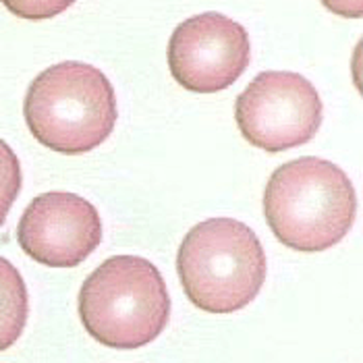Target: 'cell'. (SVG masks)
<instances>
[{
	"label": "cell",
	"mask_w": 363,
	"mask_h": 363,
	"mask_svg": "<svg viewBox=\"0 0 363 363\" xmlns=\"http://www.w3.org/2000/svg\"><path fill=\"white\" fill-rule=\"evenodd\" d=\"M264 216L289 250L326 252L353 228L357 194L335 162L303 156L272 172L264 191Z\"/></svg>",
	"instance_id": "obj_1"
},
{
	"label": "cell",
	"mask_w": 363,
	"mask_h": 363,
	"mask_svg": "<svg viewBox=\"0 0 363 363\" xmlns=\"http://www.w3.org/2000/svg\"><path fill=\"white\" fill-rule=\"evenodd\" d=\"M23 116L42 145L77 156L111 138L118 116L116 94L98 67L65 60L29 84Z\"/></svg>",
	"instance_id": "obj_2"
},
{
	"label": "cell",
	"mask_w": 363,
	"mask_h": 363,
	"mask_svg": "<svg viewBox=\"0 0 363 363\" xmlns=\"http://www.w3.org/2000/svg\"><path fill=\"white\" fill-rule=\"evenodd\" d=\"M268 262L257 235L235 218L196 224L177 253V274L187 299L208 313L247 308L266 282Z\"/></svg>",
	"instance_id": "obj_3"
},
{
	"label": "cell",
	"mask_w": 363,
	"mask_h": 363,
	"mask_svg": "<svg viewBox=\"0 0 363 363\" xmlns=\"http://www.w3.org/2000/svg\"><path fill=\"white\" fill-rule=\"evenodd\" d=\"M79 318L94 340L111 349H141L167 328V282L141 255L108 257L82 284Z\"/></svg>",
	"instance_id": "obj_4"
},
{
	"label": "cell",
	"mask_w": 363,
	"mask_h": 363,
	"mask_svg": "<svg viewBox=\"0 0 363 363\" xmlns=\"http://www.w3.org/2000/svg\"><path fill=\"white\" fill-rule=\"evenodd\" d=\"M235 121L243 140L277 154L315 138L324 104L315 85L303 75L264 71L237 96Z\"/></svg>",
	"instance_id": "obj_5"
},
{
	"label": "cell",
	"mask_w": 363,
	"mask_h": 363,
	"mask_svg": "<svg viewBox=\"0 0 363 363\" xmlns=\"http://www.w3.org/2000/svg\"><path fill=\"white\" fill-rule=\"evenodd\" d=\"M250 60L247 29L216 11L179 23L168 42L170 75L196 94H216L230 87L245 73Z\"/></svg>",
	"instance_id": "obj_6"
},
{
	"label": "cell",
	"mask_w": 363,
	"mask_h": 363,
	"mask_svg": "<svg viewBox=\"0 0 363 363\" xmlns=\"http://www.w3.org/2000/svg\"><path fill=\"white\" fill-rule=\"evenodd\" d=\"M17 241L31 259L50 268H75L102 243V218L75 194L38 196L21 214Z\"/></svg>",
	"instance_id": "obj_7"
},
{
	"label": "cell",
	"mask_w": 363,
	"mask_h": 363,
	"mask_svg": "<svg viewBox=\"0 0 363 363\" xmlns=\"http://www.w3.org/2000/svg\"><path fill=\"white\" fill-rule=\"evenodd\" d=\"M2 272H4V340L2 349H9L13 340H17L23 326H26V315H28V299H26V286L19 272L2 259Z\"/></svg>",
	"instance_id": "obj_8"
}]
</instances>
